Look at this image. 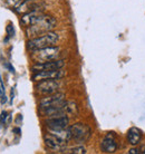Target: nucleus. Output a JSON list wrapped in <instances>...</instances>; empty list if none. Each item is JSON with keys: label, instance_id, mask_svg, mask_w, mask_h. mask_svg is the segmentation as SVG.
I'll use <instances>...</instances> for the list:
<instances>
[{"label": "nucleus", "instance_id": "nucleus-1", "mask_svg": "<svg viewBox=\"0 0 145 154\" xmlns=\"http://www.w3.org/2000/svg\"><path fill=\"white\" fill-rule=\"evenodd\" d=\"M56 25H57V20L54 17L44 15L37 23H35L34 25L26 28V34L30 39L36 38L38 36H42L46 32L51 31L56 27Z\"/></svg>", "mask_w": 145, "mask_h": 154}, {"label": "nucleus", "instance_id": "nucleus-2", "mask_svg": "<svg viewBox=\"0 0 145 154\" xmlns=\"http://www.w3.org/2000/svg\"><path fill=\"white\" fill-rule=\"evenodd\" d=\"M59 40V36L58 34L49 31L46 32L42 36H38L36 38H31L29 42H27V48L29 50H37L42 49V48H46V47L55 46Z\"/></svg>", "mask_w": 145, "mask_h": 154}, {"label": "nucleus", "instance_id": "nucleus-3", "mask_svg": "<svg viewBox=\"0 0 145 154\" xmlns=\"http://www.w3.org/2000/svg\"><path fill=\"white\" fill-rule=\"evenodd\" d=\"M60 55V48L57 46H50L42 49L32 50L31 51V59L36 63H44L58 59Z\"/></svg>", "mask_w": 145, "mask_h": 154}, {"label": "nucleus", "instance_id": "nucleus-4", "mask_svg": "<svg viewBox=\"0 0 145 154\" xmlns=\"http://www.w3.org/2000/svg\"><path fill=\"white\" fill-rule=\"evenodd\" d=\"M70 132H72V140L76 141L77 143H84L86 142L91 135H92V130L91 127L83 123H76L72 124L69 127Z\"/></svg>", "mask_w": 145, "mask_h": 154}, {"label": "nucleus", "instance_id": "nucleus-5", "mask_svg": "<svg viewBox=\"0 0 145 154\" xmlns=\"http://www.w3.org/2000/svg\"><path fill=\"white\" fill-rule=\"evenodd\" d=\"M59 86L60 85L57 79H45L38 82V84L36 85V91L42 95H50L57 93Z\"/></svg>", "mask_w": 145, "mask_h": 154}, {"label": "nucleus", "instance_id": "nucleus-6", "mask_svg": "<svg viewBox=\"0 0 145 154\" xmlns=\"http://www.w3.org/2000/svg\"><path fill=\"white\" fill-rule=\"evenodd\" d=\"M64 66H65V62L63 59H55V60H49V62L36 63L35 65L31 66V70L34 73L45 72V70H57L61 69Z\"/></svg>", "mask_w": 145, "mask_h": 154}, {"label": "nucleus", "instance_id": "nucleus-7", "mask_svg": "<svg viewBox=\"0 0 145 154\" xmlns=\"http://www.w3.org/2000/svg\"><path fill=\"white\" fill-rule=\"evenodd\" d=\"M44 142L46 144V146L50 150L54 151H58L63 153V151L66 149V145H67V142L63 141L61 139H59L58 136H56L55 134H53L51 132L47 133L45 136H44Z\"/></svg>", "mask_w": 145, "mask_h": 154}, {"label": "nucleus", "instance_id": "nucleus-8", "mask_svg": "<svg viewBox=\"0 0 145 154\" xmlns=\"http://www.w3.org/2000/svg\"><path fill=\"white\" fill-rule=\"evenodd\" d=\"M40 0H23L15 7V11L19 15H25L34 10H42Z\"/></svg>", "mask_w": 145, "mask_h": 154}, {"label": "nucleus", "instance_id": "nucleus-9", "mask_svg": "<svg viewBox=\"0 0 145 154\" xmlns=\"http://www.w3.org/2000/svg\"><path fill=\"white\" fill-rule=\"evenodd\" d=\"M45 123L49 130H63L68 126L69 119L67 115H54L49 116Z\"/></svg>", "mask_w": 145, "mask_h": 154}, {"label": "nucleus", "instance_id": "nucleus-10", "mask_svg": "<svg viewBox=\"0 0 145 154\" xmlns=\"http://www.w3.org/2000/svg\"><path fill=\"white\" fill-rule=\"evenodd\" d=\"M65 76V72L61 69L57 70H45V72H38L34 73L32 79L36 82L45 81V79H60Z\"/></svg>", "mask_w": 145, "mask_h": 154}, {"label": "nucleus", "instance_id": "nucleus-11", "mask_svg": "<svg viewBox=\"0 0 145 154\" xmlns=\"http://www.w3.org/2000/svg\"><path fill=\"white\" fill-rule=\"evenodd\" d=\"M44 15L45 14L42 12V10H34V11H30L28 14H25L20 19V23L27 28L31 25H34L35 23H37Z\"/></svg>", "mask_w": 145, "mask_h": 154}, {"label": "nucleus", "instance_id": "nucleus-12", "mask_svg": "<svg viewBox=\"0 0 145 154\" xmlns=\"http://www.w3.org/2000/svg\"><path fill=\"white\" fill-rule=\"evenodd\" d=\"M100 149L105 153H114L117 150V143L112 136L107 135L106 137H104L102 143H100Z\"/></svg>", "mask_w": 145, "mask_h": 154}, {"label": "nucleus", "instance_id": "nucleus-13", "mask_svg": "<svg viewBox=\"0 0 145 154\" xmlns=\"http://www.w3.org/2000/svg\"><path fill=\"white\" fill-rule=\"evenodd\" d=\"M126 139H127V142L130 143L131 145L136 146L137 144H140V142H141L142 140L141 130H138L137 127H131L130 130H128V132H127Z\"/></svg>", "mask_w": 145, "mask_h": 154}, {"label": "nucleus", "instance_id": "nucleus-14", "mask_svg": "<svg viewBox=\"0 0 145 154\" xmlns=\"http://www.w3.org/2000/svg\"><path fill=\"white\" fill-rule=\"evenodd\" d=\"M87 152L86 149L84 146H75V147H70V149H65L63 151V153H69V154H85Z\"/></svg>", "mask_w": 145, "mask_h": 154}, {"label": "nucleus", "instance_id": "nucleus-15", "mask_svg": "<svg viewBox=\"0 0 145 154\" xmlns=\"http://www.w3.org/2000/svg\"><path fill=\"white\" fill-rule=\"evenodd\" d=\"M130 154H145V144H142L138 147H134L128 151Z\"/></svg>", "mask_w": 145, "mask_h": 154}, {"label": "nucleus", "instance_id": "nucleus-16", "mask_svg": "<svg viewBox=\"0 0 145 154\" xmlns=\"http://www.w3.org/2000/svg\"><path fill=\"white\" fill-rule=\"evenodd\" d=\"M0 97H1V102L2 103H6L7 102V98H6V95H5V84L1 77H0Z\"/></svg>", "mask_w": 145, "mask_h": 154}, {"label": "nucleus", "instance_id": "nucleus-17", "mask_svg": "<svg viewBox=\"0 0 145 154\" xmlns=\"http://www.w3.org/2000/svg\"><path fill=\"white\" fill-rule=\"evenodd\" d=\"M6 30H7V35L9 36V37H12V36L15 35V29H14L11 23L8 25L7 28H6Z\"/></svg>", "mask_w": 145, "mask_h": 154}, {"label": "nucleus", "instance_id": "nucleus-18", "mask_svg": "<svg viewBox=\"0 0 145 154\" xmlns=\"http://www.w3.org/2000/svg\"><path fill=\"white\" fill-rule=\"evenodd\" d=\"M6 5H9V6H12V5H16L19 0H2Z\"/></svg>", "mask_w": 145, "mask_h": 154}, {"label": "nucleus", "instance_id": "nucleus-19", "mask_svg": "<svg viewBox=\"0 0 145 154\" xmlns=\"http://www.w3.org/2000/svg\"><path fill=\"white\" fill-rule=\"evenodd\" d=\"M6 117H7V112H2V113H1V116H0V126H1L2 122L5 123V119H6Z\"/></svg>", "mask_w": 145, "mask_h": 154}]
</instances>
